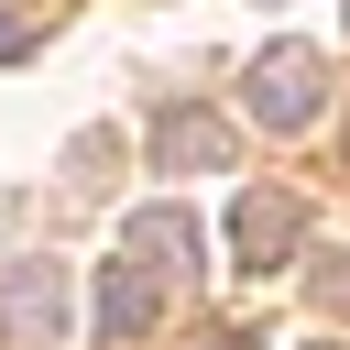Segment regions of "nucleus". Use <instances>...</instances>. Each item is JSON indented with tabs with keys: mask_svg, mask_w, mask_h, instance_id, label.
<instances>
[{
	"mask_svg": "<svg viewBox=\"0 0 350 350\" xmlns=\"http://www.w3.org/2000/svg\"><path fill=\"white\" fill-rule=\"evenodd\" d=\"M197 252H208V241H197V219H186V208H142V219H131V262H142L153 284H164V273L186 284V273H197Z\"/></svg>",
	"mask_w": 350,
	"mask_h": 350,
	"instance_id": "39448f33",
	"label": "nucleus"
},
{
	"mask_svg": "<svg viewBox=\"0 0 350 350\" xmlns=\"http://www.w3.org/2000/svg\"><path fill=\"white\" fill-rule=\"evenodd\" d=\"M0 339L11 350H55L66 339V262H11L0 273Z\"/></svg>",
	"mask_w": 350,
	"mask_h": 350,
	"instance_id": "f03ea898",
	"label": "nucleus"
},
{
	"mask_svg": "<svg viewBox=\"0 0 350 350\" xmlns=\"http://www.w3.org/2000/svg\"><path fill=\"white\" fill-rule=\"evenodd\" d=\"M11 55H33V22H22V11H0V66H11Z\"/></svg>",
	"mask_w": 350,
	"mask_h": 350,
	"instance_id": "1a4fd4ad",
	"label": "nucleus"
},
{
	"mask_svg": "<svg viewBox=\"0 0 350 350\" xmlns=\"http://www.w3.org/2000/svg\"><path fill=\"white\" fill-rule=\"evenodd\" d=\"M109 153H120V142H109V131H88V142H77V186H88V197H98V186H109Z\"/></svg>",
	"mask_w": 350,
	"mask_h": 350,
	"instance_id": "0eeeda50",
	"label": "nucleus"
},
{
	"mask_svg": "<svg viewBox=\"0 0 350 350\" xmlns=\"http://www.w3.org/2000/svg\"><path fill=\"white\" fill-rule=\"evenodd\" d=\"M230 153H241V131H230L219 109H197V98H175V109L153 120V164H164V175H230Z\"/></svg>",
	"mask_w": 350,
	"mask_h": 350,
	"instance_id": "20e7f679",
	"label": "nucleus"
},
{
	"mask_svg": "<svg viewBox=\"0 0 350 350\" xmlns=\"http://www.w3.org/2000/svg\"><path fill=\"white\" fill-rule=\"evenodd\" d=\"M241 109H252L262 131H306V120L328 109V55H317V44H262L252 77H241Z\"/></svg>",
	"mask_w": 350,
	"mask_h": 350,
	"instance_id": "f257e3e1",
	"label": "nucleus"
},
{
	"mask_svg": "<svg viewBox=\"0 0 350 350\" xmlns=\"http://www.w3.org/2000/svg\"><path fill=\"white\" fill-rule=\"evenodd\" d=\"M197 350H262V339H252V328H208Z\"/></svg>",
	"mask_w": 350,
	"mask_h": 350,
	"instance_id": "9d476101",
	"label": "nucleus"
},
{
	"mask_svg": "<svg viewBox=\"0 0 350 350\" xmlns=\"http://www.w3.org/2000/svg\"><path fill=\"white\" fill-rule=\"evenodd\" d=\"M295 230H306V208H295L284 186H241V208H230L241 273H284V262H295Z\"/></svg>",
	"mask_w": 350,
	"mask_h": 350,
	"instance_id": "7ed1b4c3",
	"label": "nucleus"
},
{
	"mask_svg": "<svg viewBox=\"0 0 350 350\" xmlns=\"http://www.w3.org/2000/svg\"><path fill=\"white\" fill-rule=\"evenodd\" d=\"M339 11H350V0H339Z\"/></svg>",
	"mask_w": 350,
	"mask_h": 350,
	"instance_id": "f8f14e48",
	"label": "nucleus"
},
{
	"mask_svg": "<svg viewBox=\"0 0 350 350\" xmlns=\"http://www.w3.org/2000/svg\"><path fill=\"white\" fill-rule=\"evenodd\" d=\"M317 350H339V339H317Z\"/></svg>",
	"mask_w": 350,
	"mask_h": 350,
	"instance_id": "9b49d317",
	"label": "nucleus"
},
{
	"mask_svg": "<svg viewBox=\"0 0 350 350\" xmlns=\"http://www.w3.org/2000/svg\"><path fill=\"white\" fill-rule=\"evenodd\" d=\"M317 306H328V317H350V262H317Z\"/></svg>",
	"mask_w": 350,
	"mask_h": 350,
	"instance_id": "6e6552de",
	"label": "nucleus"
},
{
	"mask_svg": "<svg viewBox=\"0 0 350 350\" xmlns=\"http://www.w3.org/2000/svg\"><path fill=\"white\" fill-rule=\"evenodd\" d=\"M153 306H164V284L120 252V262H98V339H142L153 328Z\"/></svg>",
	"mask_w": 350,
	"mask_h": 350,
	"instance_id": "423d86ee",
	"label": "nucleus"
}]
</instances>
